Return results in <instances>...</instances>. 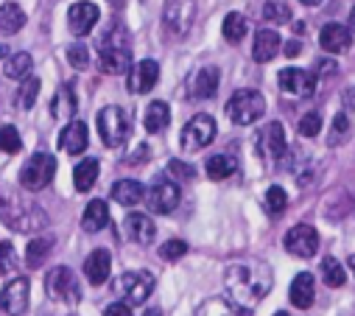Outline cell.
<instances>
[{
  "label": "cell",
  "mask_w": 355,
  "mask_h": 316,
  "mask_svg": "<svg viewBox=\"0 0 355 316\" xmlns=\"http://www.w3.org/2000/svg\"><path fill=\"white\" fill-rule=\"evenodd\" d=\"M196 316H252V313H249V308L238 305L235 299L213 297V299H207V302L196 310Z\"/></svg>",
  "instance_id": "cell-25"
},
{
  "label": "cell",
  "mask_w": 355,
  "mask_h": 316,
  "mask_svg": "<svg viewBox=\"0 0 355 316\" xmlns=\"http://www.w3.org/2000/svg\"><path fill=\"white\" fill-rule=\"evenodd\" d=\"M288 297H291V305H294V308H300V310L311 308L313 299H316V283H313V274H311V272H300V274L294 277L291 288H288Z\"/></svg>",
  "instance_id": "cell-21"
},
{
  "label": "cell",
  "mask_w": 355,
  "mask_h": 316,
  "mask_svg": "<svg viewBox=\"0 0 355 316\" xmlns=\"http://www.w3.org/2000/svg\"><path fill=\"white\" fill-rule=\"evenodd\" d=\"M87 123H81V121H73V123H67L64 129H62V134H59V148H64L67 154H81L84 148H87Z\"/></svg>",
  "instance_id": "cell-24"
},
{
  "label": "cell",
  "mask_w": 355,
  "mask_h": 316,
  "mask_svg": "<svg viewBox=\"0 0 355 316\" xmlns=\"http://www.w3.org/2000/svg\"><path fill=\"white\" fill-rule=\"evenodd\" d=\"M205 171H207L210 179L221 182V179H230L238 171V163H235V157H230V154H213L207 160V166H205Z\"/></svg>",
  "instance_id": "cell-29"
},
{
  "label": "cell",
  "mask_w": 355,
  "mask_h": 316,
  "mask_svg": "<svg viewBox=\"0 0 355 316\" xmlns=\"http://www.w3.org/2000/svg\"><path fill=\"white\" fill-rule=\"evenodd\" d=\"M257 148H260V154L266 157V160H275V163L283 160L286 151H288V140H286V129H283L280 121L269 123L257 134Z\"/></svg>",
  "instance_id": "cell-14"
},
{
  "label": "cell",
  "mask_w": 355,
  "mask_h": 316,
  "mask_svg": "<svg viewBox=\"0 0 355 316\" xmlns=\"http://www.w3.org/2000/svg\"><path fill=\"white\" fill-rule=\"evenodd\" d=\"M98 6L96 3H73L67 12V28L73 37H87L98 23Z\"/></svg>",
  "instance_id": "cell-16"
},
{
  "label": "cell",
  "mask_w": 355,
  "mask_h": 316,
  "mask_svg": "<svg viewBox=\"0 0 355 316\" xmlns=\"http://www.w3.org/2000/svg\"><path fill=\"white\" fill-rule=\"evenodd\" d=\"M280 90L288 96H300V98H311L316 90V73L302 70V67H286L280 70Z\"/></svg>",
  "instance_id": "cell-12"
},
{
  "label": "cell",
  "mask_w": 355,
  "mask_h": 316,
  "mask_svg": "<svg viewBox=\"0 0 355 316\" xmlns=\"http://www.w3.org/2000/svg\"><path fill=\"white\" fill-rule=\"evenodd\" d=\"M322 132V115L319 112H305L300 121V134L302 137H316Z\"/></svg>",
  "instance_id": "cell-44"
},
{
  "label": "cell",
  "mask_w": 355,
  "mask_h": 316,
  "mask_svg": "<svg viewBox=\"0 0 355 316\" xmlns=\"http://www.w3.org/2000/svg\"><path fill=\"white\" fill-rule=\"evenodd\" d=\"M185 255H188V244L180 241V238H171V241H165V244L159 247V258L168 261V263L180 261V258H185Z\"/></svg>",
  "instance_id": "cell-42"
},
{
  "label": "cell",
  "mask_w": 355,
  "mask_h": 316,
  "mask_svg": "<svg viewBox=\"0 0 355 316\" xmlns=\"http://www.w3.org/2000/svg\"><path fill=\"white\" fill-rule=\"evenodd\" d=\"M266 112V98L257 90H238L230 101H227V115L232 123L238 126H249L254 121H260Z\"/></svg>",
  "instance_id": "cell-5"
},
{
  "label": "cell",
  "mask_w": 355,
  "mask_h": 316,
  "mask_svg": "<svg viewBox=\"0 0 355 316\" xmlns=\"http://www.w3.org/2000/svg\"><path fill=\"white\" fill-rule=\"evenodd\" d=\"M76 112V93L70 87H59V93L51 101V115L53 118H70Z\"/></svg>",
  "instance_id": "cell-34"
},
{
  "label": "cell",
  "mask_w": 355,
  "mask_h": 316,
  "mask_svg": "<svg viewBox=\"0 0 355 316\" xmlns=\"http://www.w3.org/2000/svg\"><path fill=\"white\" fill-rule=\"evenodd\" d=\"M123 232H126L129 241H135L140 247H148L157 238V224L146 213H129L123 218Z\"/></svg>",
  "instance_id": "cell-18"
},
{
  "label": "cell",
  "mask_w": 355,
  "mask_h": 316,
  "mask_svg": "<svg viewBox=\"0 0 355 316\" xmlns=\"http://www.w3.org/2000/svg\"><path fill=\"white\" fill-rule=\"evenodd\" d=\"M263 17L269 23H288L291 20V9L283 3V0H269L263 9Z\"/></svg>",
  "instance_id": "cell-41"
},
{
  "label": "cell",
  "mask_w": 355,
  "mask_h": 316,
  "mask_svg": "<svg viewBox=\"0 0 355 316\" xmlns=\"http://www.w3.org/2000/svg\"><path fill=\"white\" fill-rule=\"evenodd\" d=\"M96 123H98V134H101L104 146H110V148L123 146L126 137L132 134V118L121 107H104L98 112V121Z\"/></svg>",
  "instance_id": "cell-4"
},
{
  "label": "cell",
  "mask_w": 355,
  "mask_h": 316,
  "mask_svg": "<svg viewBox=\"0 0 355 316\" xmlns=\"http://www.w3.org/2000/svg\"><path fill=\"white\" fill-rule=\"evenodd\" d=\"M53 174H56V157L40 151V154L28 157V163L23 166V171H20V185H23L26 191L37 193V191H42V188L51 185Z\"/></svg>",
  "instance_id": "cell-7"
},
{
  "label": "cell",
  "mask_w": 355,
  "mask_h": 316,
  "mask_svg": "<svg viewBox=\"0 0 355 316\" xmlns=\"http://www.w3.org/2000/svg\"><path fill=\"white\" fill-rule=\"evenodd\" d=\"M0 218L17 232H37L48 224V213L31 202H20L15 193L0 191Z\"/></svg>",
  "instance_id": "cell-2"
},
{
  "label": "cell",
  "mask_w": 355,
  "mask_h": 316,
  "mask_svg": "<svg viewBox=\"0 0 355 316\" xmlns=\"http://www.w3.org/2000/svg\"><path fill=\"white\" fill-rule=\"evenodd\" d=\"M168 123H171V109H168V104H165V101H151L148 109H146L143 126H146L151 134H157V132L168 129Z\"/></svg>",
  "instance_id": "cell-31"
},
{
  "label": "cell",
  "mask_w": 355,
  "mask_h": 316,
  "mask_svg": "<svg viewBox=\"0 0 355 316\" xmlns=\"http://www.w3.org/2000/svg\"><path fill=\"white\" fill-rule=\"evenodd\" d=\"M67 62H70L76 70H90V48L70 45V48H67Z\"/></svg>",
  "instance_id": "cell-43"
},
{
  "label": "cell",
  "mask_w": 355,
  "mask_h": 316,
  "mask_svg": "<svg viewBox=\"0 0 355 316\" xmlns=\"http://www.w3.org/2000/svg\"><path fill=\"white\" fill-rule=\"evenodd\" d=\"M266 213L269 216H280L286 207H288V193L280 188V185H272L269 191H266Z\"/></svg>",
  "instance_id": "cell-37"
},
{
  "label": "cell",
  "mask_w": 355,
  "mask_h": 316,
  "mask_svg": "<svg viewBox=\"0 0 355 316\" xmlns=\"http://www.w3.org/2000/svg\"><path fill=\"white\" fill-rule=\"evenodd\" d=\"M23 148V137L15 126H0V151L6 154H17Z\"/></svg>",
  "instance_id": "cell-39"
},
{
  "label": "cell",
  "mask_w": 355,
  "mask_h": 316,
  "mask_svg": "<svg viewBox=\"0 0 355 316\" xmlns=\"http://www.w3.org/2000/svg\"><path fill=\"white\" fill-rule=\"evenodd\" d=\"M347 137H349V118H347V112H338V115L333 118V126H330V137H327V146H341Z\"/></svg>",
  "instance_id": "cell-38"
},
{
  "label": "cell",
  "mask_w": 355,
  "mask_h": 316,
  "mask_svg": "<svg viewBox=\"0 0 355 316\" xmlns=\"http://www.w3.org/2000/svg\"><path fill=\"white\" fill-rule=\"evenodd\" d=\"M115 294L126 305H143L154 291V274L151 272H126L112 283Z\"/></svg>",
  "instance_id": "cell-6"
},
{
  "label": "cell",
  "mask_w": 355,
  "mask_h": 316,
  "mask_svg": "<svg viewBox=\"0 0 355 316\" xmlns=\"http://www.w3.org/2000/svg\"><path fill=\"white\" fill-rule=\"evenodd\" d=\"M146 160H148V146H140L137 154H135V151L129 154V160H126V163H146Z\"/></svg>",
  "instance_id": "cell-49"
},
{
  "label": "cell",
  "mask_w": 355,
  "mask_h": 316,
  "mask_svg": "<svg viewBox=\"0 0 355 316\" xmlns=\"http://www.w3.org/2000/svg\"><path fill=\"white\" fill-rule=\"evenodd\" d=\"M302 3H305V6H319L322 0H302Z\"/></svg>",
  "instance_id": "cell-54"
},
{
  "label": "cell",
  "mask_w": 355,
  "mask_h": 316,
  "mask_svg": "<svg viewBox=\"0 0 355 316\" xmlns=\"http://www.w3.org/2000/svg\"><path fill=\"white\" fill-rule=\"evenodd\" d=\"M272 283H275L272 269L260 261H241L224 269V288L230 291V299H235L243 308L257 305L272 291Z\"/></svg>",
  "instance_id": "cell-1"
},
{
  "label": "cell",
  "mask_w": 355,
  "mask_h": 316,
  "mask_svg": "<svg viewBox=\"0 0 355 316\" xmlns=\"http://www.w3.org/2000/svg\"><path fill=\"white\" fill-rule=\"evenodd\" d=\"M286 249L297 258H313L319 252V232L311 224H297L286 232Z\"/></svg>",
  "instance_id": "cell-11"
},
{
  "label": "cell",
  "mask_w": 355,
  "mask_h": 316,
  "mask_svg": "<svg viewBox=\"0 0 355 316\" xmlns=\"http://www.w3.org/2000/svg\"><path fill=\"white\" fill-rule=\"evenodd\" d=\"M23 26H26V12L17 3H3V6H0V34L12 37Z\"/></svg>",
  "instance_id": "cell-28"
},
{
  "label": "cell",
  "mask_w": 355,
  "mask_h": 316,
  "mask_svg": "<svg viewBox=\"0 0 355 316\" xmlns=\"http://www.w3.org/2000/svg\"><path fill=\"white\" fill-rule=\"evenodd\" d=\"M221 31H224V40H227V42H241V40L246 37V31H249V23H246V17H243V15L230 12V15L224 17Z\"/></svg>",
  "instance_id": "cell-33"
},
{
  "label": "cell",
  "mask_w": 355,
  "mask_h": 316,
  "mask_svg": "<svg viewBox=\"0 0 355 316\" xmlns=\"http://www.w3.org/2000/svg\"><path fill=\"white\" fill-rule=\"evenodd\" d=\"M349 31H355V6H352V12H349Z\"/></svg>",
  "instance_id": "cell-52"
},
{
  "label": "cell",
  "mask_w": 355,
  "mask_h": 316,
  "mask_svg": "<svg viewBox=\"0 0 355 316\" xmlns=\"http://www.w3.org/2000/svg\"><path fill=\"white\" fill-rule=\"evenodd\" d=\"M112 199L123 207H132V204H140L146 199V188L137 179H121L112 185Z\"/></svg>",
  "instance_id": "cell-27"
},
{
  "label": "cell",
  "mask_w": 355,
  "mask_h": 316,
  "mask_svg": "<svg viewBox=\"0 0 355 316\" xmlns=\"http://www.w3.org/2000/svg\"><path fill=\"white\" fill-rule=\"evenodd\" d=\"M275 316H291V313H286V310H277V313H275Z\"/></svg>",
  "instance_id": "cell-57"
},
{
  "label": "cell",
  "mask_w": 355,
  "mask_h": 316,
  "mask_svg": "<svg viewBox=\"0 0 355 316\" xmlns=\"http://www.w3.org/2000/svg\"><path fill=\"white\" fill-rule=\"evenodd\" d=\"M280 34L277 31H272V28H263V31H257V37H254V45H252V56H254V62H272L277 53H280Z\"/></svg>",
  "instance_id": "cell-23"
},
{
  "label": "cell",
  "mask_w": 355,
  "mask_h": 316,
  "mask_svg": "<svg viewBox=\"0 0 355 316\" xmlns=\"http://www.w3.org/2000/svg\"><path fill=\"white\" fill-rule=\"evenodd\" d=\"M37 96H40V78H26L23 82V87H20V93H17V104L23 107V109H31L34 107V101H37Z\"/></svg>",
  "instance_id": "cell-40"
},
{
  "label": "cell",
  "mask_w": 355,
  "mask_h": 316,
  "mask_svg": "<svg viewBox=\"0 0 355 316\" xmlns=\"http://www.w3.org/2000/svg\"><path fill=\"white\" fill-rule=\"evenodd\" d=\"M31 67H34V59H31V53L20 51V53H15V56H9V59H6V64H3V73H6L9 78H26V76L31 73Z\"/></svg>",
  "instance_id": "cell-35"
},
{
  "label": "cell",
  "mask_w": 355,
  "mask_h": 316,
  "mask_svg": "<svg viewBox=\"0 0 355 316\" xmlns=\"http://www.w3.org/2000/svg\"><path fill=\"white\" fill-rule=\"evenodd\" d=\"M104 316H132V310H129L126 302H115V305L104 308Z\"/></svg>",
  "instance_id": "cell-47"
},
{
  "label": "cell",
  "mask_w": 355,
  "mask_h": 316,
  "mask_svg": "<svg viewBox=\"0 0 355 316\" xmlns=\"http://www.w3.org/2000/svg\"><path fill=\"white\" fill-rule=\"evenodd\" d=\"M53 252V238L51 235H42V238H34L28 247H26V263L31 269H40Z\"/></svg>",
  "instance_id": "cell-32"
},
{
  "label": "cell",
  "mask_w": 355,
  "mask_h": 316,
  "mask_svg": "<svg viewBox=\"0 0 355 316\" xmlns=\"http://www.w3.org/2000/svg\"><path fill=\"white\" fill-rule=\"evenodd\" d=\"M28 288H31V283L26 277H15L3 291H0V313L23 316L28 308Z\"/></svg>",
  "instance_id": "cell-13"
},
{
  "label": "cell",
  "mask_w": 355,
  "mask_h": 316,
  "mask_svg": "<svg viewBox=\"0 0 355 316\" xmlns=\"http://www.w3.org/2000/svg\"><path fill=\"white\" fill-rule=\"evenodd\" d=\"M213 140H216V121H213L210 115H193V118L185 123L182 134H180L182 151H188V154L207 148Z\"/></svg>",
  "instance_id": "cell-9"
},
{
  "label": "cell",
  "mask_w": 355,
  "mask_h": 316,
  "mask_svg": "<svg viewBox=\"0 0 355 316\" xmlns=\"http://www.w3.org/2000/svg\"><path fill=\"white\" fill-rule=\"evenodd\" d=\"M168 171H171L173 177H182V179H193V177H196V168L188 166V163H182V160H171V163H168Z\"/></svg>",
  "instance_id": "cell-46"
},
{
  "label": "cell",
  "mask_w": 355,
  "mask_h": 316,
  "mask_svg": "<svg viewBox=\"0 0 355 316\" xmlns=\"http://www.w3.org/2000/svg\"><path fill=\"white\" fill-rule=\"evenodd\" d=\"M45 294L53 302H62V305H73V302L81 299L78 280L67 266H56V269H51L45 274Z\"/></svg>",
  "instance_id": "cell-8"
},
{
  "label": "cell",
  "mask_w": 355,
  "mask_h": 316,
  "mask_svg": "<svg viewBox=\"0 0 355 316\" xmlns=\"http://www.w3.org/2000/svg\"><path fill=\"white\" fill-rule=\"evenodd\" d=\"M349 269H352V274H355V255L349 258Z\"/></svg>",
  "instance_id": "cell-55"
},
{
  "label": "cell",
  "mask_w": 355,
  "mask_h": 316,
  "mask_svg": "<svg viewBox=\"0 0 355 316\" xmlns=\"http://www.w3.org/2000/svg\"><path fill=\"white\" fill-rule=\"evenodd\" d=\"M81 224H84L87 232H101V229L110 224V204H107L104 199H93L90 204L84 207Z\"/></svg>",
  "instance_id": "cell-26"
},
{
  "label": "cell",
  "mask_w": 355,
  "mask_h": 316,
  "mask_svg": "<svg viewBox=\"0 0 355 316\" xmlns=\"http://www.w3.org/2000/svg\"><path fill=\"white\" fill-rule=\"evenodd\" d=\"M316 73H319V76H333V73H336V62L322 59V62L316 64Z\"/></svg>",
  "instance_id": "cell-48"
},
{
  "label": "cell",
  "mask_w": 355,
  "mask_h": 316,
  "mask_svg": "<svg viewBox=\"0 0 355 316\" xmlns=\"http://www.w3.org/2000/svg\"><path fill=\"white\" fill-rule=\"evenodd\" d=\"M98 171H101V166H98V160H84V163H78L76 166V171H73V182H76V191H81V193H87L96 182H98Z\"/></svg>",
  "instance_id": "cell-30"
},
{
  "label": "cell",
  "mask_w": 355,
  "mask_h": 316,
  "mask_svg": "<svg viewBox=\"0 0 355 316\" xmlns=\"http://www.w3.org/2000/svg\"><path fill=\"white\" fill-rule=\"evenodd\" d=\"M143 316H162V313H159V310H157V308H148V310H146V313H143Z\"/></svg>",
  "instance_id": "cell-53"
},
{
  "label": "cell",
  "mask_w": 355,
  "mask_h": 316,
  "mask_svg": "<svg viewBox=\"0 0 355 316\" xmlns=\"http://www.w3.org/2000/svg\"><path fill=\"white\" fill-rule=\"evenodd\" d=\"M180 185H176L171 177H157L154 182H151V188L146 191V202H148V207L154 210V213H171L176 204H180Z\"/></svg>",
  "instance_id": "cell-10"
},
{
  "label": "cell",
  "mask_w": 355,
  "mask_h": 316,
  "mask_svg": "<svg viewBox=\"0 0 355 316\" xmlns=\"http://www.w3.org/2000/svg\"><path fill=\"white\" fill-rule=\"evenodd\" d=\"M322 280L330 286V288H341L344 280H347V272L341 269V263L336 258H324L322 261Z\"/></svg>",
  "instance_id": "cell-36"
},
{
  "label": "cell",
  "mask_w": 355,
  "mask_h": 316,
  "mask_svg": "<svg viewBox=\"0 0 355 316\" xmlns=\"http://www.w3.org/2000/svg\"><path fill=\"white\" fill-rule=\"evenodd\" d=\"M6 56V45H0V59H3Z\"/></svg>",
  "instance_id": "cell-56"
},
{
  "label": "cell",
  "mask_w": 355,
  "mask_h": 316,
  "mask_svg": "<svg viewBox=\"0 0 355 316\" xmlns=\"http://www.w3.org/2000/svg\"><path fill=\"white\" fill-rule=\"evenodd\" d=\"M218 78H221L218 67H213V64L210 67H199L193 73V78H191V85H188L191 98H213L216 90H218Z\"/></svg>",
  "instance_id": "cell-19"
},
{
  "label": "cell",
  "mask_w": 355,
  "mask_h": 316,
  "mask_svg": "<svg viewBox=\"0 0 355 316\" xmlns=\"http://www.w3.org/2000/svg\"><path fill=\"white\" fill-rule=\"evenodd\" d=\"M193 15H196L193 0H168L165 12H162V20H165L168 31H173V34H188V28H191V23H193Z\"/></svg>",
  "instance_id": "cell-15"
},
{
  "label": "cell",
  "mask_w": 355,
  "mask_h": 316,
  "mask_svg": "<svg viewBox=\"0 0 355 316\" xmlns=\"http://www.w3.org/2000/svg\"><path fill=\"white\" fill-rule=\"evenodd\" d=\"M98 64L104 73L121 76L132 67V48H129V31L123 26H112L98 40Z\"/></svg>",
  "instance_id": "cell-3"
},
{
  "label": "cell",
  "mask_w": 355,
  "mask_h": 316,
  "mask_svg": "<svg viewBox=\"0 0 355 316\" xmlns=\"http://www.w3.org/2000/svg\"><path fill=\"white\" fill-rule=\"evenodd\" d=\"M319 42H322V48H324L327 53H344V51L352 45V34H349V28L341 26V23H327V26L322 28V34H319Z\"/></svg>",
  "instance_id": "cell-22"
},
{
  "label": "cell",
  "mask_w": 355,
  "mask_h": 316,
  "mask_svg": "<svg viewBox=\"0 0 355 316\" xmlns=\"http://www.w3.org/2000/svg\"><path fill=\"white\" fill-rule=\"evenodd\" d=\"M157 82H159V64H157L154 59L137 62V64L132 67V73H129V90L137 93V96L151 93V90L157 87Z\"/></svg>",
  "instance_id": "cell-17"
},
{
  "label": "cell",
  "mask_w": 355,
  "mask_h": 316,
  "mask_svg": "<svg viewBox=\"0 0 355 316\" xmlns=\"http://www.w3.org/2000/svg\"><path fill=\"white\" fill-rule=\"evenodd\" d=\"M17 263V255H15V247L9 241H0V274L12 272Z\"/></svg>",
  "instance_id": "cell-45"
},
{
  "label": "cell",
  "mask_w": 355,
  "mask_h": 316,
  "mask_svg": "<svg viewBox=\"0 0 355 316\" xmlns=\"http://www.w3.org/2000/svg\"><path fill=\"white\" fill-rule=\"evenodd\" d=\"M286 56H300V51H302V45L297 42V40H291V42H286Z\"/></svg>",
  "instance_id": "cell-51"
},
{
  "label": "cell",
  "mask_w": 355,
  "mask_h": 316,
  "mask_svg": "<svg viewBox=\"0 0 355 316\" xmlns=\"http://www.w3.org/2000/svg\"><path fill=\"white\" fill-rule=\"evenodd\" d=\"M110 272H112V258L107 249H96L84 261V277L93 286H104L110 280Z\"/></svg>",
  "instance_id": "cell-20"
},
{
  "label": "cell",
  "mask_w": 355,
  "mask_h": 316,
  "mask_svg": "<svg viewBox=\"0 0 355 316\" xmlns=\"http://www.w3.org/2000/svg\"><path fill=\"white\" fill-rule=\"evenodd\" d=\"M344 109H347V112L355 109V87H349V90L344 93Z\"/></svg>",
  "instance_id": "cell-50"
}]
</instances>
